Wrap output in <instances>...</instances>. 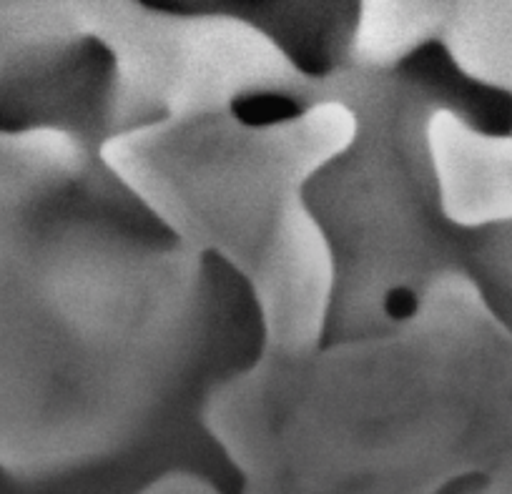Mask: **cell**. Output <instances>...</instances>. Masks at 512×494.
<instances>
[{
	"mask_svg": "<svg viewBox=\"0 0 512 494\" xmlns=\"http://www.w3.org/2000/svg\"><path fill=\"white\" fill-rule=\"evenodd\" d=\"M349 103L357 136L314 171L302 201L332 251L334 281L322 349L405 324L435 276L462 269L467 226L442 214L427 146V98L395 76Z\"/></svg>",
	"mask_w": 512,
	"mask_h": 494,
	"instance_id": "6da1fadb",
	"label": "cell"
},
{
	"mask_svg": "<svg viewBox=\"0 0 512 494\" xmlns=\"http://www.w3.org/2000/svg\"><path fill=\"white\" fill-rule=\"evenodd\" d=\"M161 16H226L262 31L304 76L324 78L352 53L362 0H136Z\"/></svg>",
	"mask_w": 512,
	"mask_h": 494,
	"instance_id": "7a4b0ae2",
	"label": "cell"
},
{
	"mask_svg": "<svg viewBox=\"0 0 512 494\" xmlns=\"http://www.w3.org/2000/svg\"><path fill=\"white\" fill-rule=\"evenodd\" d=\"M395 76L487 138L512 136V93L467 76L442 41H427L395 66Z\"/></svg>",
	"mask_w": 512,
	"mask_h": 494,
	"instance_id": "3957f363",
	"label": "cell"
},
{
	"mask_svg": "<svg viewBox=\"0 0 512 494\" xmlns=\"http://www.w3.org/2000/svg\"><path fill=\"white\" fill-rule=\"evenodd\" d=\"M492 314L512 332V219L485 226H467L465 261Z\"/></svg>",
	"mask_w": 512,
	"mask_h": 494,
	"instance_id": "277c9868",
	"label": "cell"
},
{
	"mask_svg": "<svg viewBox=\"0 0 512 494\" xmlns=\"http://www.w3.org/2000/svg\"><path fill=\"white\" fill-rule=\"evenodd\" d=\"M312 103L284 93H246L231 101V113L239 123L251 128L277 126V123L297 121L307 113Z\"/></svg>",
	"mask_w": 512,
	"mask_h": 494,
	"instance_id": "5b68a950",
	"label": "cell"
},
{
	"mask_svg": "<svg viewBox=\"0 0 512 494\" xmlns=\"http://www.w3.org/2000/svg\"><path fill=\"white\" fill-rule=\"evenodd\" d=\"M0 479H3V477H0Z\"/></svg>",
	"mask_w": 512,
	"mask_h": 494,
	"instance_id": "8992f818",
	"label": "cell"
}]
</instances>
